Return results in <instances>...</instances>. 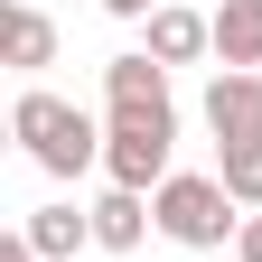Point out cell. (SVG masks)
Wrapping results in <instances>:
<instances>
[{"mask_svg":"<svg viewBox=\"0 0 262 262\" xmlns=\"http://www.w3.org/2000/svg\"><path fill=\"white\" fill-rule=\"evenodd\" d=\"M234 262H262V215H244V234H234Z\"/></svg>","mask_w":262,"mask_h":262,"instance_id":"12","label":"cell"},{"mask_svg":"<svg viewBox=\"0 0 262 262\" xmlns=\"http://www.w3.org/2000/svg\"><path fill=\"white\" fill-rule=\"evenodd\" d=\"M0 262H38V253H28V234H10V244H0Z\"/></svg>","mask_w":262,"mask_h":262,"instance_id":"14","label":"cell"},{"mask_svg":"<svg viewBox=\"0 0 262 262\" xmlns=\"http://www.w3.org/2000/svg\"><path fill=\"white\" fill-rule=\"evenodd\" d=\"M178 113H103V187L159 196L178 169Z\"/></svg>","mask_w":262,"mask_h":262,"instance_id":"3","label":"cell"},{"mask_svg":"<svg viewBox=\"0 0 262 262\" xmlns=\"http://www.w3.org/2000/svg\"><path fill=\"white\" fill-rule=\"evenodd\" d=\"M103 10H113V19H150L159 0H103Z\"/></svg>","mask_w":262,"mask_h":262,"instance_id":"13","label":"cell"},{"mask_svg":"<svg viewBox=\"0 0 262 262\" xmlns=\"http://www.w3.org/2000/svg\"><path fill=\"white\" fill-rule=\"evenodd\" d=\"M150 215H159V234L187 244V253H225V244L244 234V206L225 196V178H215V169H178L169 187L150 196Z\"/></svg>","mask_w":262,"mask_h":262,"instance_id":"2","label":"cell"},{"mask_svg":"<svg viewBox=\"0 0 262 262\" xmlns=\"http://www.w3.org/2000/svg\"><path fill=\"white\" fill-rule=\"evenodd\" d=\"M103 113H178V94H169V66H159L150 47H131L103 66Z\"/></svg>","mask_w":262,"mask_h":262,"instance_id":"5","label":"cell"},{"mask_svg":"<svg viewBox=\"0 0 262 262\" xmlns=\"http://www.w3.org/2000/svg\"><path fill=\"white\" fill-rule=\"evenodd\" d=\"M215 178H225V196H234L244 215H262V141L253 150H215Z\"/></svg>","mask_w":262,"mask_h":262,"instance_id":"11","label":"cell"},{"mask_svg":"<svg viewBox=\"0 0 262 262\" xmlns=\"http://www.w3.org/2000/svg\"><path fill=\"white\" fill-rule=\"evenodd\" d=\"M196 113H206L215 150H253V141H262V75H234V66H215Z\"/></svg>","mask_w":262,"mask_h":262,"instance_id":"4","label":"cell"},{"mask_svg":"<svg viewBox=\"0 0 262 262\" xmlns=\"http://www.w3.org/2000/svg\"><path fill=\"white\" fill-rule=\"evenodd\" d=\"M19 234H28V253H38V262H75V253L94 244V206L56 196V206H38V215L19 225Z\"/></svg>","mask_w":262,"mask_h":262,"instance_id":"8","label":"cell"},{"mask_svg":"<svg viewBox=\"0 0 262 262\" xmlns=\"http://www.w3.org/2000/svg\"><path fill=\"white\" fill-rule=\"evenodd\" d=\"M141 28H150V56H159V66H196V56H215V10L159 0V10H150Z\"/></svg>","mask_w":262,"mask_h":262,"instance_id":"6","label":"cell"},{"mask_svg":"<svg viewBox=\"0 0 262 262\" xmlns=\"http://www.w3.org/2000/svg\"><path fill=\"white\" fill-rule=\"evenodd\" d=\"M215 66L262 75V0H215Z\"/></svg>","mask_w":262,"mask_h":262,"instance_id":"10","label":"cell"},{"mask_svg":"<svg viewBox=\"0 0 262 262\" xmlns=\"http://www.w3.org/2000/svg\"><path fill=\"white\" fill-rule=\"evenodd\" d=\"M0 56H10L19 75L56 66V19L38 10V0H0Z\"/></svg>","mask_w":262,"mask_h":262,"instance_id":"7","label":"cell"},{"mask_svg":"<svg viewBox=\"0 0 262 262\" xmlns=\"http://www.w3.org/2000/svg\"><path fill=\"white\" fill-rule=\"evenodd\" d=\"M10 141L38 159L47 178H84V169H103V122H94L84 103H66V94H47V84H28L19 103H10Z\"/></svg>","mask_w":262,"mask_h":262,"instance_id":"1","label":"cell"},{"mask_svg":"<svg viewBox=\"0 0 262 262\" xmlns=\"http://www.w3.org/2000/svg\"><path fill=\"white\" fill-rule=\"evenodd\" d=\"M150 234H159L150 196H131V187H103V196H94V244H103V253H141Z\"/></svg>","mask_w":262,"mask_h":262,"instance_id":"9","label":"cell"}]
</instances>
